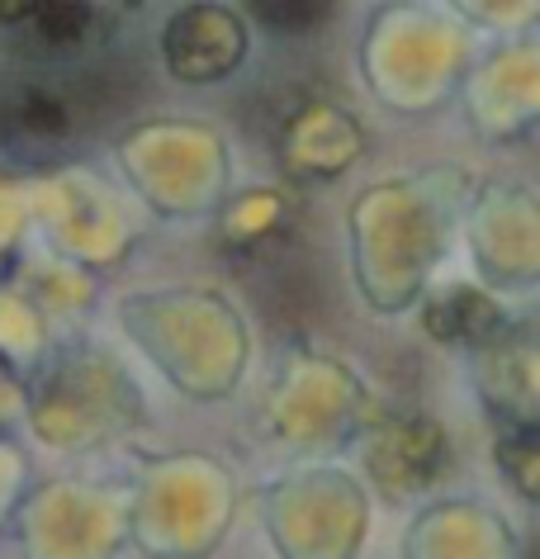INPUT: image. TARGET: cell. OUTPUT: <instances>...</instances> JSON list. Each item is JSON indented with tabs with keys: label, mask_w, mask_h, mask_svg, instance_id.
Instances as JSON below:
<instances>
[{
	"label": "cell",
	"mask_w": 540,
	"mask_h": 559,
	"mask_svg": "<svg viewBox=\"0 0 540 559\" xmlns=\"http://www.w3.org/2000/svg\"><path fill=\"white\" fill-rule=\"evenodd\" d=\"M252 10L266 24H275V29H313V24L327 15L323 5H252Z\"/></svg>",
	"instance_id": "277c9868"
},
{
	"label": "cell",
	"mask_w": 540,
	"mask_h": 559,
	"mask_svg": "<svg viewBox=\"0 0 540 559\" xmlns=\"http://www.w3.org/2000/svg\"><path fill=\"white\" fill-rule=\"evenodd\" d=\"M0 24H10L38 58H67V52H81L100 34V10L67 5V0L62 5L29 0V5H0Z\"/></svg>",
	"instance_id": "7a4b0ae2"
},
{
	"label": "cell",
	"mask_w": 540,
	"mask_h": 559,
	"mask_svg": "<svg viewBox=\"0 0 540 559\" xmlns=\"http://www.w3.org/2000/svg\"><path fill=\"white\" fill-rule=\"evenodd\" d=\"M493 318L497 313L479 295H465V289H460V295H451L441 309H432L427 323H432L441 337H479V328H493Z\"/></svg>",
	"instance_id": "3957f363"
},
{
	"label": "cell",
	"mask_w": 540,
	"mask_h": 559,
	"mask_svg": "<svg viewBox=\"0 0 540 559\" xmlns=\"http://www.w3.org/2000/svg\"><path fill=\"white\" fill-rule=\"evenodd\" d=\"M242 24L218 5H195L166 29V62L185 81H218L242 62Z\"/></svg>",
	"instance_id": "6da1fadb"
}]
</instances>
